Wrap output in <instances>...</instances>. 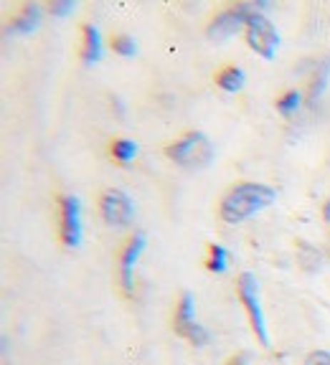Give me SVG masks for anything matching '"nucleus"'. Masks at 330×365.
I'll return each mask as SVG.
<instances>
[{"label":"nucleus","instance_id":"obj_1","mask_svg":"<svg viewBox=\"0 0 330 365\" xmlns=\"http://www.w3.org/2000/svg\"><path fill=\"white\" fill-rule=\"evenodd\" d=\"M277 200V193L274 188L264 185V182H236L231 190L221 198V205H219V216H221L224 223H244L246 218L256 216L259 211L269 208V205Z\"/></svg>","mask_w":330,"mask_h":365},{"label":"nucleus","instance_id":"obj_2","mask_svg":"<svg viewBox=\"0 0 330 365\" xmlns=\"http://www.w3.org/2000/svg\"><path fill=\"white\" fill-rule=\"evenodd\" d=\"M168 160H173L181 168H206L214 160V145L204 132H186L183 137H178L176 143H171L165 148Z\"/></svg>","mask_w":330,"mask_h":365},{"label":"nucleus","instance_id":"obj_3","mask_svg":"<svg viewBox=\"0 0 330 365\" xmlns=\"http://www.w3.org/2000/svg\"><path fill=\"white\" fill-rule=\"evenodd\" d=\"M236 292H239L241 304H244L246 314H249L251 330H254L256 340L262 342L264 348H272V337H269L267 317H264L262 297H259V284H256L254 274H251V272H241L239 279H236Z\"/></svg>","mask_w":330,"mask_h":365},{"label":"nucleus","instance_id":"obj_4","mask_svg":"<svg viewBox=\"0 0 330 365\" xmlns=\"http://www.w3.org/2000/svg\"><path fill=\"white\" fill-rule=\"evenodd\" d=\"M254 11H267V3H236V6L226 8V11L211 18L206 34H209L211 41H219V43L229 41L231 36L246 29V21H249V16Z\"/></svg>","mask_w":330,"mask_h":365},{"label":"nucleus","instance_id":"obj_5","mask_svg":"<svg viewBox=\"0 0 330 365\" xmlns=\"http://www.w3.org/2000/svg\"><path fill=\"white\" fill-rule=\"evenodd\" d=\"M244 36L251 51L259 53L262 58H274V53H277V48H279V34H277V29H274V23L269 21L262 11H254L249 16Z\"/></svg>","mask_w":330,"mask_h":365},{"label":"nucleus","instance_id":"obj_6","mask_svg":"<svg viewBox=\"0 0 330 365\" xmlns=\"http://www.w3.org/2000/svg\"><path fill=\"white\" fill-rule=\"evenodd\" d=\"M99 213H102L107 226L125 228V226H130L132 218H135V203H132V198L125 190L109 188V190H104L102 198H99Z\"/></svg>","mask_w":330,"mask_h":365},{"label":"nucleus","instance_id":"obj_7","mask_svg":"<svg viewBox=\"0 0 330 365\" xmlns=\"http://www.w3.org/2000/svg\"><path fill=\"white\" fill-rule=\"evenodd\" d=\"M61 241L66 249L81 244V203L76 195H61Z\"/></svg>","mask_w":330,"mask_h":365},{"label":"nucleus","instance_id":"obj_8","mask_svg":"<svg viewBox=\"0 0 330 365\" xmlns=\"http://www.w3.org/2000/svg\"><path fill=\"white\" fill-rule=\"evenodd\" d=\"M145 244H148L145 234H135L127 241L120 254V282L125 292H132V284H135V267H137V262H140V257H143Z\"/></svg>","mask_w":330,"mask_h":365},{"label":"nucleus","instance_id":"obj_9","mask_svg":"<svg viewBox=\"0 0 330 365\" xmlns=\"http://www.w3.org/2000/svg\"><path fill=\"white\" fill-rule=\"evenodd\" d=\"M41 18H44V8L39 3H26L21 11L13 16V21L8 23V36H29L34 34L41 26Z\"/></svg>","mask_w":330,"mask_h":365},{"label":"nucleus","instance_id":"obj_10","mask_svg":"<svg viewBox=\"0 0 330 365\" xmlns=\"http://www.w3.org/2000/svg\"><path fill=\"white\" fill-rule=\"evenodd\" d=\"M81 36H84V46H81V58H84L86 66H91V63H97L99 58H102V34H99V29L94 26V23H86L84 29H81Z\"/></svg>","mask_w":330,"mask_h":365},{"label":"nucleus","instance_id":"obj_11","mask_svg":"<svg viewBox=\"0 0 330 365\" xmlns=\"http://www.w3.org/2000/svg\"><path fill=\"white\" fill-rule=\"evenodd\" d=\"M199 319H196V304H194V294L191 292H183L181 294V302H178V309H176V332L178 335H186L191 327L196 325Z\"/></svg>","mask_w":330,"mask_h":365},{"label":"nucleus","instance_id":"obj_12","mask_svg":"<svg viewBox=\"0 0 330 365\" xmlns=\"http://www.w3.org/2000/svg\"><path fill=\"white\" fill-rule=\"evenodd\" d=\"M244 81H246V74H244V68H239V66H224L216 74V86L229 91V94L244 89Z\"/></svg>","mask_w":330,"mask_h":365},{"label":"nucleus","instance_id":"obj_13","mask_svg":"<svg viewBox=\"0 0 330 365\" xmlns=\"http://www.w3.org/2000/svg\"><path fill=\"white\" fill-rule=\"evenodd\" d=\"M328 79H330V56L323 58V61L318 63V68H315V76H313V81H310V91H308L310 102L323 97L325 86H328Z\"/></svg>","mask_w":330,"mask_h":365},{"label":"nucleus","instance_id":"obj_14","mask_svg":"<svg viewBox=\"0 0 330 365\" xmlns=\"http://www.w3.org/2000/svg\"><path fill=\"white\" fill-rule=\"evenodd\" d=\"M206 269L214 274H224L229 269V251L221 244L209 246V257H206Z\"/></svg>","mask_w":330,"mask_h":365},{"label":"nucleus","instance_id":"obj_15","mask_svg":"<svg viewBox=\"0 0 330 365\" xmlns=\"http://www.w3.org/2000/svg\"><path fill=\"white\" fill-rule=\"evenodd\" d=\"M112 155H114V160H117V163L127 165L130 160H135L137 143H135V140H130V137H120V140H114V143H112Z\"/></svg>","mask_w":330,"mask_h":365},{"label":"nucleus","instance_id":"obj_16","mask_svg":"<svg viewBox=\"0 0 330 365\" xmlns=\"http://www.w3.org/2000/svg\"><path fill=\"white\" fill-rule=\"evenodd\" d=\"M302 107V94L297 89H290V91H285L282 97L277 99V109H279V114H285V117H290V114H295L297 109Z\"/></svg>","mask_w":330,"mask_h":365},{"label":"nucleus","instance_id":"obj_17","mask_svg":"<svg viewBox=\"0 0 330 365\" xmlns=\"http://www.w3.org/2000/svg\"><path fill=\"white\" fill-rule=\"evenodd\" d=\"M112 51L114 53H120V56H135L137 53V43H135V38H132V36H125V34H120V36H114L112 38Z\"/></svg>","mask_w":330,"mask_h":365},{"label":"nucleus","instance_id":"obj_18","mask_svg":"<svg viewBox=\"0 0 330 365\" xmlns=\"http://www.w3.org/2000/svg\"><path fill=\"white\" fill-rule=\"evenodd\" d=\"M74 8H76L74 0H54L49 11H51V16H56V18H66L69 13H74Z\"/></svg>","mask_w":330,"mask_h":365},{"label":"nucleus","instance_id":"obj_19","mask_svg":"<svg viewBox=\"0 0 330 365\" xmlns=\"http://www.w3.org/2000/svg\"><path fill=\"white\" fill-rule=\"evenodd\" d=\"M305 365H330V350H313L305 358Z\"/></svg>","mask_w":330,"mask_h":365},{"label":"nucleus","instance_id":"obj_20","mask_svg":"<svg viewBox=\"0 0 330 365\" xmlns=\"http://www.w3.org/2000/svg\"><path fill=\"white\" fill-rule=\"evenodd\" d=\"M323 218L330 223V200H325V205H323Z\"/></svg>","mask_w":330,"mask_h":365}]
</instances>
